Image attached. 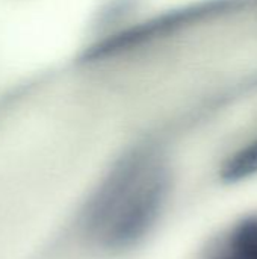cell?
<instances>
[{
    "label": "cell",
    "mask_w": 257,
    "mask_h": 259,
    "mask_svg": "<svg viewBox=\"0 0 257 259\" xmlns=\"http://www.w3.org/2000/svg\"><path fill=\"white\" fill-rule=\"evenodd\" d=\"M171 188L168 165L150 150H135L117 162L91 199L86 231L105 249H130L156 226Z\"/></svg>",
    "instance_id": "6da1fadb"
},
{
    "label": "cell",
    "mask_w": 257,
    "mask_h": 259,
    "mask_svg": "<svg viewBox=\"0 0 257 259\" xmlns=\"http://www.w3.org/2000/svg\"><path fill=\"white\" fill-rule=\"evenodd\" d=\"M257 173V138L239 149L227 159L221 170L223 181L229 184L241 182Z\"/></svg>",
    "instance_id": "7a4b0ae2"
},
{
    "label": "cell",
    "mask_w": 257,
    "mask_h": 259,
    "mask_svg": "<svg viewBox=\"0 0 257 259\" xmlns=\"http://www.w3.org/2000/svg\"><path fill=\"white\" fill-rule=\"evenodd\" d=\"M224 259H257V217L236 226L230 237L229 255Z\"/></svg>",
    "instance_id": "3957f363"
}]
</instances>
